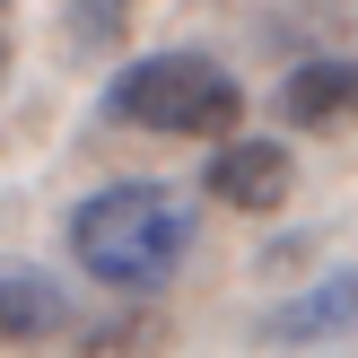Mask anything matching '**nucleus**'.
Returning <instances> with one entry per match:
<instances>
[{"label": "nucleus", "mask_w": 358, "mask_h": 358, "mask_svg": "<svg viewBox=\"0 0 358 358\" xmlns=\"http://www.w3.org/2000/svg\"><path fill=\"white\" fill-rule=\"evenodd\" d=\"M70 254H79L87 280L105 289H157L175 280V262L192 254V210L157 184H114L96 201H79L70 219Z\"/></svg>", "instance_id": "f257e3e1"}, {"label": "nucleus", "mask_w": 358, "mask_h": 358, "mask_svg": "<svg viewBox=\"0 0 358 358\" xmlns=\"http://www.w3.org/2000/svg\"><path fill=\"white\" fill-rule=\"evenodd\" d=\"M114 105L122 122H140V131H184V140H219L236 131L245 114V87L227 79L219 62H201V52H149V62L114 70Z\"/></svg>", "instance_id": "f03ea898"}, {"label": "nucleus", "mask_w": 358, "mask_h": 358, "mask_svg": "<svg viewBox=\"0 0 358 358\" xmlns=\"http://www.w3.org/2000/svg\"><path fill=\"white\" fill-rule=\"evenodd\" d=\"M289 175H297L289 166V140H227V149L210 157V192H219L227 210H280V201H289Z\"/></svg>", "instance_id": "7ed1b4c3"}, {"label": "nucleus", "mask_w": 358, "mask_h": 358, "mask_svg": "<svg viewBox=\"0 0 358 358\" xmlns=\"http://www.w3.org/2000/svg\"><path fill=\"white\" fill-rule=\"evenodd\" d=\"M70 306L62 289H52L44 271H27V262H0V341H44V332H62Z\"/></svg>", "instance_id": "20e7f679"}, {"label": "nucleus", "mask_w": 358, "mask_h": 358, "mask_svg": "<svg viewBox=\"0 0 358 358\" xmlns=\"http://www.w3.org/2000/svg\"><path fill=\"white\" fill-rule=\"evenodd\" d=\"M341 315H350V289L332 280V289L315 297V306H289V315H280L271 332H341Z\"/></svg>", "instance_id": "423d86ee"}, {"label": "nucleus", "mask_w": 358, "mask_h": 358, "mask_svg": "<svg viewBox=\"0 0 358 358\" xmlns=\"http://www.w3.org/2000/svg\"><path fill=\"white\" fill-rule=\"evenodd\" d=\"M350 87H358L350 62H306V70H289V87H280V114L289 122H332L350 105Z\"/></svg>", "instance_id": "39448f33"}]
</instances>
